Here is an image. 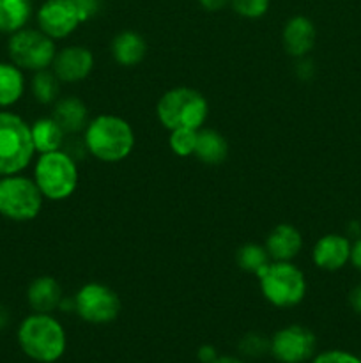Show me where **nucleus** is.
Here are the masks:
<instances>
[{
  "instance_id": "obj_31",
  "label": "nucleus",
  "mask_w": 361,
  "mask_h": 363,
  "mask_svg": "<svg viewBox=\"0 0 361 363\" xmlns=\"http://www.w3.org/2000/svg\"><path fill=\"white\" fill-rule=\"evenodd\" d=\"M197 357L200 363H212L216 358H218V353H216L214 346H211V344H204V346L198 347Z\"/></svg>"
},
{
  "instance_id": "obj_6",
  "label": "nucleus",
  "mask_w": 361,
  "mask_h": 363,
  "mask_svg": "<svg viewBox=\"0 0 361 363\" xmlns=\"http://www.w3.org/2000/svg\"><path fill=\"white\" fill-rule=\"evenodd\" d=\"M257 279L262 296L273 307L292 308L306 296L304 273L290 261H271Z\"/></svg>"
},
{
  "instance_id": "obj_10",
  "label": "nucleus",
  "mask_w": 361,
  "mask_h": 363,
  "mask_svg": "<svg viewBox=\"0 0 361 363\" xmlns=\"http://www.w3.org/2000/svg\"><path fill=\"white\" fill-rule=\"evenodd\" d=\"M317 339L306 326L289 325L269 339V353L280 363H304L315 357Z\"/></svg>"
},
{
  "instance_id": "obj_27",
  "label": "nucleus",
  "mask_w": 361,
  "mask_h": 363,
  "mask_svg": "<svg viewBox=\"0 0 361 363\" xmlns=\"http://www.w3.org/2000/svg\"><path fill=\"white\" fill-rule=\"evenodd\" d=\"M230 6L239 16L257 20L268 13L269 0H230Z\"/></svg>"
},
{
  "instance_id": "obj_32",
  "label": "nucleus",
  "mask_w": 361,
  "mask_h": 363,
  "mask_svg": "<svg viewBox=\"0 0 361 363\" xmlns=\"http://www.w3.org/2000/svg\"><path fill=\"white\" fill-rule=\"evenodd\" d=\"M350 262H353L354 268L361 272V236L357 238L356 243L350 248Z\"/></svg>"
},
{
  "instance_id": "obj_21",
  "label": "nucleus",
  "mask_w": 361,
  "mask_h": 363,
  "mask_svg": "<svg viewBox=\"0 0 361 363\" xmlns=\"http://www.w3.org/2000/svg\"><path fill=\"white\" fill-rule=\"evenodd\" d=\"M25 92L23 69L9 62H0V108L16 105Z\"/></svg>"
},
{
  "instance_id": "obj_13",
  "label": "nucleus",
  "mask_w": 361,
  "mask_h": 363,
  "mask_svg": "<svg viewBox=\"0 0 361 363\" xmlns=\"http://www.w3.org/2000/svg\"><path fill=\"white\" fill-rule=\"evenodd\" d=\"M350 245L349 238L342 234H326L315 243L311 250V259L317 268L324 272H338L350 261Z\"/></svg>"
},
{
  "instance_id": "obj_24",
  "label": "nucleus",
  "mask_w": 361,
  "mask_h": 363,
  "mask_svg": "<svg viewBox=\"0 0 361 363\" xmlns=\"http://www.w3.org/2000/svg\"><path fill=\"white\" fill-rule=\"evenodd\" d=\"M237 264L243 272L246 273H253L255 277L260 275L262 272L265 269V266L271 262V257H269L268 250L265 247L257 243H248L243 245V247L237 250Z\"/></svg>"
},
{
  "instance_id": "obj_20",
  "label": "nucleus",
  "mask_w": 361,
  "mask_h": 363,
  "mask_svg": "<svg viewBox=\"0 0 361 363\" xmlns=\"http://www.w3.org/2000/svg\"><path fill=\"white\" fill-rule=\"evenodd\" d=\"M205 165H219L229 156V142L216 130H198L195 155Z\"/></svg>"
},
{
  "instance_id": "obj_9",
  "label": "nucleus",
  "mask_w": 361,
  "mask_h": 363,
  "mask_svg": "<svg viewBox=\"0 0 361 363\" xmlns=\"http://www.w3.org/2000/svg\"><path fill=\"white\" fill-rule=\"evenodd\" d=\"M74 312L91 325H108L120 314V298L112 287L99 282H88L74 294Z\"/></svg>"
},
{
  "instance_id": "obj_4",
  "label": "nucleus",
  "mask_w": 361,
  "mask_h": 363,
  "mask_svg": "<svg viewBox=\"0 0 361 363\" xmlns=\"http://www.w3.org/2000/svg\"><path fill=\"white\" fill-rule=\"evenodd\" d=\"M34 155L30 124L18 113L0 110V176L21 174Z\"/></svg>"
},
{
  "instance_id": "obj_11",
  "label": "nucleus",
  "mask_w": 361,
  "mask_h": 363,
  "mask_svg": "<svg viewBox=\"0 0 361 363\" xmlns=\"http://www.w3.org/2000/svg\"><path fill=\"white\" fill-rule=\"evenodd\" d=\"M80 23V14L73 0H46L38 11L39 30L53 41L71 35Z\"/></svg>"
},
{
  "instance_id": "obj_28",
  "label": "nucleus",
  "mask_w": 361,
  "mask_h": 363,
  "mask_svg": "<svg viewBox=\"0 0 361 363\" xmlns=\"http://www.w3.org/2000/svg\"><path fill=\"white\" fill-rule=\"evenodd\" d=\"M310 363H361V358L342 350H329L315 354Z\"/></svg>"
},
{
  "instance_id": "obj_2",
  "label": "nucleus",
  "mask_w": 361,
  "mask_h": 363,
  "mask_svg": "<svg viewBox=\"0 0 361 363\" xmlns=\"http://www.w3.org/2000/svg\"><path fill=\"white\" fill-rule=\"evenodd\" d=\"M18 344L30 360L55 363L66 353V330L52 314L34 312L18 326Z\"/></svg>"
},
{
  "instance_id": "obj_33",
  "label": "nucleus",
  "mask_w": 361,
  "mask_h": 363,
  "mask_svg": "<svg viewBox=\"0 0 361 363\" xmlns=\"http://www.w3.org/2000/svg\"><path fill=\"white\" fill-rule=\"evenodd\" d=\"M198 2H200V6L204 7L205 11H212V13H214V11H219L225 6H229L230 0H198Z\"/></svg>"
},
{
  "instance_id": "obj_12",
  "label": "nucleus",
  "mask_w": 361,
  "mask_h": 363,
  "mask_svg": "<svg viewBox=\"0 0 361 363\" xmlns=\"http://www.w3.org/2000/svg\"><path fill=\"white\" fill-rule=\"evenodd\" d=\"M94 69V55L85 46H66L55 53L52 71L60 84H76L85 80Z\"/></svg>"
},
{
  "instance_id": "obj_18",
  "label": "nucleus",
  "mask_w": 361,
  "mask_h": 363,
  "mask_svg": "<svg viewBox=\"0 0 361 363\" xmlns=\"http://www.w3.org/2000/svg\"><path fill=\"white\" fill-rule=\"evenodd\" d=\"M147 53V43L138 32L122 30L113 38L112 55L117 64L124 67H133L144 60Z\"/></svg>"
},
{
  "instance_id": "obj_29",
  "label": "nucleus",
  "mask_w": 361,
  "mask_h": 363,
  "mask_svg": "<svg viewBox=\"0 0 361 363\" xmlns=\"http://www.w3.org/2000/svg\"><path fill=\"white\" fill-rule=\"evenodd\" d=\"M74 6H76L78 14H80L81 23L91 18H94L99 11V0H73Z\"/></svg>"
},
{
  "instance_id": "obj_25",
  "label": "nucleus",
  "mask_w": 361,
  "mask_h": 363,
  "mask_svg": "<svg viewBox=\"0 0 361 363\" xmlns=\"http://www.w3.org/2000/svg\"><path fill=\"white\" fill-rule=\"evenodd\" d=\"M198 130H190V128H179V130L170 131L168 145L172 152L180 158L195 155V145H197Z\"/></svg>"
},
{
  "instance_id": "obj_3",
  "label": "nucleus",
  "mask_w": 361,
  "mask_h": 363,
  "mask_svg": "<svg viewBox=\"0 0 361 363\" xmlns=\"http://www.w3.org/2000/svg\"><path fill=\"white\" fill-rule=\"evenodd\" d=\"M158 121L168 131L179 128L200 130L209 117V103L202 92L190 87H173L156 105Z\"/></svg>"
},
{
  "instance_id": "obj_36",
  "label": "nucleus",
  "mask_w": 361,
  "mask_h": 363,
  "mask_svg": "<svg viewBox=\"0 0 361 363\" xmlns=\"http://www.w3.org/2000/svg\"><path fill=\"white\" fill-rule=\"evenodd\" d=\"M7 323H9V314H7L6 308L0 307V330L6 328Z\"/></svg>"
},
{
  "instance_id": "obj_8",
  "label": "nucleus",
  "mask_w": 361,
  "mask_h": 363,
  "mask_svg": "<svg viewBox=\"0 0 361 363\" xmlns=\"http://www.w3.org/2000/svg\"><path fill=\"white\" fill-rule=\"evenodd\" d=\"M11 62L23 71H42L52 67L55 59V41L39 28H20L13 32L7 43Z\"/></svg>"
},
{
  "instance_id": "obj_5",
  "label": "nucleus",
  "mask_w": 361,
  "mask_h": 363,
  "mask_svg": "<svg viewBox=\"0 0 361 363\" xmlns=\"http://www.w3.org/2000/svg\"><path fill=\"white\" fill-rule=\"evenodd\" d=\"M42 197L60 202L69 199L78 186V167L67 151L42 152L35 160L34 177Z\"/></svg>"
},
{
  "instance_id": "obj_34",
  "label": "nucleus",
  "mask_w": 361,
  "mask_h": 363,
  "mask_svg": "<svg viewBox=\"0 0 361 363\" xmlns=\"http://www.w3.org/2000/svg\"><path fill=\"white\" fill-rule=\"evenodd\" d=\"M349 303L354 312L361 314V286H356L349 294Z\"/></svg>"
},
{
  "instance_id": "obj_22",
  "label": "nucleus",
  "mask_w": 361,
  "mask_h": 363,
  "mask_svg": "<svg viewBox=\"0 0 361 363\" xmlns=\"http://www.w3.org/2000/svg\"><path fill=\"white\" fill-rule=\"evenodd\" d=\"M32 14L30 0H0V32L13 34L27 25Z\"/></svg>"
},
{
  "instance_id": "obj_16",
  "label": "nucleus",
  "mask_w": 361,
  "mask_h": 363,
  "mask_svg": "<svg viewBox=\"0 0 361 363\" xmlns=\"http://www.w3.org/2000/svg\"><path fill=\"white\" fill-rule=\"evenodd\" d=\"M62 287L53 277L42 275L32 280L27 289L28 307L39 314H52L60 307L62 301Z\"/></svg>"
},
{
  "instance_id": "obj_15",
  "label": "nucleus",
  "mask_w": 361,
  "mask_h": 363,
  "mask_svg": "<svg viewBox=\"0 0 361 363\" xmlns=\"http://www.w3.org/2000/svg\"><path fill=\"white\" fill-rule=\"evenodd\" d=\"M265 250L271 261H292L303 248L301 233L290 223H278L265 238Z\"/></svg>"
},
{
  "instance_id": "obj_23",
  "label": "nucleus",
  "mask_w": 361,
  "mask_h": 363,
  "mask_svg": "<svg viewBox=\"0 0 361 363\" xmlns=\"http://www.w3.org/2000/svg\"><path fill=\"white\" fill-rule=\"evenodd\" d=\"M32 96L41 105H53L60 94V80L50 69L35 71L30 82Z\"/></svg>"
},
{
  "instance_id": "obj_26",
  "label": "nucleus",
  "mask_w": 361,
  "mask_h": 363,
  "mask_svg": "<svg viewBox=\"0 0 361 363\" xmlns=\"http://www.w3.org/2000/svg\"><path fill=\"white\" fill-rule=\"evenodd\" d=\"M239 351L248 358H260L269 353V339L260 333H248L241 339Z\"/></svg>"
},
{
  "instance_id": "obj_19",
  "label": "nucleus",
  "mask_w": 361,
  "mask_h": 363,
  "mask_svg": "<svg viewBox=\"0 0 361 363\" xmlns=\"http://www.w3.org/2000/svg\"><path fill=\"white\" fill-rule=\"evenodd\" d=\"M30 133L32 142H34V149L39 155H42V152L60 151L64 145V140H66V133H64L62 128L59 126V123L52 116L34 121L30 124Z\"/></svg>"
},
{
  "instance_id": "obj_30",
  "label": "nucleus",
  "mask_w": 361,
  "mask_h": 363,
  "mask_svg": "<svg viewBox=\"0 0 361 363\" xmlns=\"http://www.w3.org/2000/svg\"><path fill=\"white\" fill-rule=\"evenodd\" d=\"M299 62H297V67H296V73L297 77L301 78V80H310L311 77H314V62H311L308 57H301V59H297Z\"/></svg>"
},
{
  "instance_id": "obj_14",
  "label": "nucleus",
  "mask_w": 361,
  "mask_h": 363,
  "mask_svg": "<svg viewBox=\"0 0 361 363\" xmlns=\"http://www.w3.org/2000/svg\"><path fill=\"white\" fill-rule=\"evenodd\" d=\"M315 25L306 16H292L285 23L282 32L283 50L294 59L306 57L315 45Z\"/></svg>"
},
{
  "instance_id": "obj_35",
  "label": "nucleus",
  "mask_w": 361,
  "mask_h": 363,
  "mask_svg": "<svg viewBox=\"0 0 361 363\" xmlns=\"http://www.w3.org/2000/svg\"><path fill=\"white\" fill-rule=\"evenodd\" d=\"M212 363H246L244 360L237 357H230V354H225V357H218Z\"/></svg>"
},
{
  "instance_id": "obj_1",
  "label": "nucleus",
  "mask_w": 361,
  "mask_h": 363,
  "mask_svg": "<svg viewBox=\"0 0 361 363\" xmlns=\"http://www.w3.org/2000/svg\"><path fill=\"white\" fill-rule=\"evenodd\" d=\"M84 145L99 162H122L134 147V131L122 117L101 113L88 121L84 130Z\"/></svg>"
},
{
  "instance_id": "obj_7",
  "label": "nucleus",
  "mask_w": 361,
  "mask_h": 363,
  "mask_svg": "<svg viewBox=\"0 0 361 363\" xmlns=\"http://www.w3.org/2000/svg\"><path fill=\"white\" fill-rule=\"evenodd\" d=\"M41 190L34 179L21 174L4 176L0 179V215L14 222H28L41 213Z\"/></svg>"
},
{
  "instance_id": "obj_17",
  "label": "nucleus",
  "mask_w": 361,
  "mask_h": 363,
  "mask_svg": "<svg viewBox=\"0 0 361 363\" xmlns=\"http://www.w3.org/2000/svg\"><path fill=\"white\" fill-rule=\"evenodd\" d=\"M53 119L59 123L66 135H76L88 124V112L85 103L74 96H64L53 103Z\"/></svg>"
}]
</instances>
